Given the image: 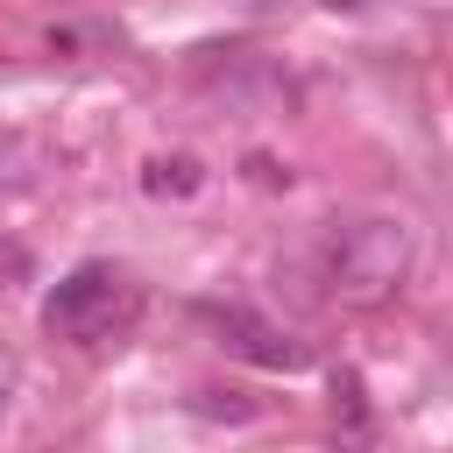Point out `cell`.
Instances as JSON below:
<instances>
[{"mask_svg":"<svg viewBox=\"0 0 453 453\" xmlns=\"http://www.w3.org/2000/svg\"><path fill=\"white\" fill-rule=\"evenodd\" d=\"M7 389H14V361H0V418H7Z\"/></svg>","mask_w":453,"mask_h":453,"instance_id":"5b68a950","label":"cell"},{"mask_svg":"<svg viewBox=\"0 0 453 453\" xmlns=\"http://www.w3.org/2000/svg\"><path fill=\"white\" fill-rule=\"evenodd\" d=\"M226 333H234V354H248L255 368H304V361H311V354H304V340H290V333L262 326L255 311H226Z\"/></svg>","mask_w":453,"mask_h":453,"instance_id":"3957f363","label":"cell"},{"mask_svg":"<svg viewBox=\"0 0 453 453\" xmlns=\"http://www.w3.org/2000/svg\"><path fill=\"white\" fill-rule=\"evenodd\" d=\"M319 269L340 304H389L411 276V226L389 212H347L326 226Z\"/></svg>","mask_w":453,"mask_h":453,"instance_id":"6da1fadb","label":"cell"},{"mask_svg":"<svg viewBox=\"0 0 453 453\" xmlns=\"http://www.w3.org/2000/svg\"><path fill=\"white\" fill-rule=\"evenodd\" d=\"M319 7H361V0H319Z\"/></svg>","mask_w":453,"mask_h":453,"instance_id":"8992f818","label":"cell"},{"mask_svg":"<svg viewBox=\"0 0 453 453\" xmlns=\"http://www.w3.org/2000/svg\"><path fill=\"white\" fill-rule=\"evenodd\" d=\"M142 311V290L113 269V262H78L71 276H57V290L42 297V326L57 340H78V347H99L113 333H127Z\"/></svg>","mask_w":453,"mask_h":453,"instance_id":"7a4b0ae2","label":"cell"},{"mask_svg":"<svg viewBox=\"0 0 453 453\" xmlns=\"http://www.w3.org/2000/svg\"><path fill=\"white\" fill-rule=\"evenodd\" d=\"M142 184H149L156 198H191V191L205 184V170H198V156H156Z\"/></svg>","mask_w":453,"mask_h":453,"instance_id":"277c9868","label":"cell"}]
</instances>
